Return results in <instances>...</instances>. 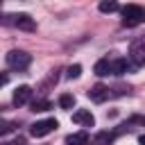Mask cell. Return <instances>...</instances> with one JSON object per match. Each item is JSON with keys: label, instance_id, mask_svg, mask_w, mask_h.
Here are the masks:
<instances>
[{"label": "cell", "instance_id": "6da1fadb", "mask_svg": "<svg viewBox=\"0 0 145 145\" xmlns=\"http://www.w3.org/2000/svg\"><path fill=\"white\" fill-rule=\"evenodd\" d=\"M140 23H145V7H138V5L122 7V25L125 27H136Z\"/></svg>", "mask_w": 145, "mask_h": 145}, {"label": "cell", "instance_id": "7a4b0ae2", "mask_svg": "<svg viewBox=\"0 0 145 145\" xmlns=\"http://www.w3.org/2000/svg\"><path fill=\"white\" fill-rule=\"evenodd\" d=\"M5 59H7V66L9 68H16V70H25L32 63V54H27L23 50H11V52H7Z\"/></svg>", "mask_w": 145, "mask_h": 145}, {"label": "cell", "instance_id": "3957f363", "mask_svg": "<svg viewBox=\"0 0 145 145\" xmlns=\"http://www.w3.org/2000/svg\"><path fill=\"white\" fill-rule=\"evenodd\" d=\"M57 127H59V122H57L54 118H45V120H39V122H34V125L29 127V134H32L34 138H41V136H48V134H52Z\"/></svg>", "mask_w": 145, "mask_h": 145}, {"label": "cell", "instance_id": "277c9868", "mask_svg": "<svg viewBox=\"0 0 145 145\" xmlns=\"http://www.w3.org/2000/svg\"><path fill=\"white\" fill-rule=\"evenodd\" d=\"M129 59L136 66H145V39H138L129 45Z\"/></svg>", "mask_w": 145, "mask_h": 145}, {"label": "cell", "instance_id": "5b68a950", "mask_svg": "<svg viewBox=\"0 0 145 145\" xmlns=\"http://www.w3.org/2000/svg\"><path fill=\"white\" fill-rule=\"evenodd\" d=\"M14 25L23 32H36V20L29 14H14Z\"/></svg>", "mask_w": 145, "mask_h": 145}, {"label": "cell", "instance_id": "8992f818", "mask_svg": "<svg viewBox=\"0 0 145 145\" xmlns=\"http://www.w3.org/2000/svg\"><path fill=\"white\" fill-rule=\"evenodd\" d=\"M72 122L84 125V127H93V125H95V116H93L88 109H77V111L72 113Z\"/></svg>", "mask_w": 145, "mask_h": 145}, {"label": "cell", "instance_id": "52a82bcc", "mask_svg": "<svg viewBox=\"0 0 145 145\" xmlns=\"http://www.w3.org/2000/svg\"><path fill=\"white\" fill-rule=\"evenodd\" d=\"M29 97H32V88L27 86V84H23V86H18L16 91H14V104L16 106H23V104H27L29 102Z\"/></svg>", "mask_w": 145, "mask_h": 145}, {"label": "cell", "instance_id": "ba28073f", "mask_svg": "<svg viewBox=\"0 0 145 145\" xmlns=\"http://www.w3.org/2000/svg\"><path fill=\"white\" fill-rule=\"evenodd\" d=\"M88 97H91L93 102H104V100L109 97V86H104V84H95V86H91Z\"/></svg>", "mask_w": 145, "mask_h": 145}, {"label": "cell", "instance_id": "9c48e42d", "mask_svg": "<svg viewBox=\"0 0 145 145\" xmlns=\"http://www.w3.org/2000/svg\"><path fill=\"white\" fill-rule=\"evenodd\" d=\"M109 70H111V75L120 77L129 70V63H127V59H113V61H109Z\"/></svg>", "mask_w": 145, "mask_h": 145}, {"label": "cell", "instance_id": "30bf717a", "mask_svg": "<svg viewBox=\"0 0 145 145\" xmlns=\"http://www.w3.org/2000/svg\"><path fill=\"white\" fill-rule=\"evenodd\" d=\"M93 72H95L97 77H106V75H111V70H109V59H97L95 66H93Z\"/></svg>", "mask_w": 145, "mask_h": 145}, {"label": "cell", "instance_id": "8fae6325", "mask_svg": "<svg viewBox=\"0 0 145 145\" xmlns=\"http://www.w3.org/2000/svg\"><path fill=\"white\" fill-rule=\"evenodd\" d=\"M66 143H68V145H84V143H88V134H86V131L70 134V136H66Z\"/></svg>", "mask_w": 145, "mask_h": 145}, {"label": "cell", "instance_id": "7c38bea8", "mask_svg": "<svg viewBox=\"0 0 145 145\" xmlns=\"http://www.w3.org/2000/svg\"><path fill=\"white\" fill-rule=\"evenodd\" d=\"M113 138H116V134L113 131H97L95 134V145H111L113 143Z\"/></svg>", "mask_w": 145, "mask_h": 145}, {"label": "cell", "instance_id": "4fadbf2b", "mask_svg": "<svg viewBox=\"0 0 145 145\" xmlns=\"http://www.w3.org/2000/svg\"><path fill=\"white\" fill-rule=\"evenodd\" d=\"M48 109H52V102L50 100H34L32 102V111L34 113H41V111H48Z\"/></svg>", "mask_w": 145, "mask_h": 145}, {"label": "cell", "instance_id": "5bb4252c", "mask_svg": "<svg viewBox=\"0 0 145 145\" xmlns=\"http://www.w3.org/2000/svg\"><path fill=\"white\" fill-rule=\"evenodd\" d=\"M120 7H118V2L116 0H104V2H100V11L102 14H113V11H118Z\"/></svg>", "mask_w": 145, "mask_h": 145}, {"label": "cell", "instance_id": "9a60e30c", "mask_svg": "<svg viewBox=\"0 0 145 145\" xmlns=\"http://www.w3.org/2000/svg\"><path fill=\"white\" fill-rule=\"evenodd\" d=\"M59 106H61V109H72V106H75V95H70V93L59 95Z\"/></svg>", "mask_w": 145, "mask_h": 145}, {"label": "cell", "instance_id": "2e32d148", "mask_svg": "<svg viewBox=\"0 0 145 145\" xmlns=\"http://www.w3.org/2000/svg\"><path fill=\"white\" fill-rule=\"evenodd\" d=\"M14 129H16V122H11V120H0V136L11 134Z\"/></svg>", "mask_w": 145, "mask_h": 145}, {"label": "cell", "instance_id": "e0dca14e", "mask_svg": "<svg viewBox=\"0 0 145 145\" xmlns=\"http://www.w3.org/2000/svg\"><path fill=\"white\" fill-rule=\"evenodd\" d=\"M79 75H82V66H79V63L70 66V68H68V72H66V77H68V79H77Z\"/></svg>", "mask_w": 145, "mask_h": 145}, {"label": "cell", "instance_id": "ac0fdd59", "mask_svg": "<svg viewBox=\"0 0 145 145\" xmlns=\"http://www.w3.org/2000/svg\"><path fill=\"white\" fill-rule=\"evenodd\" d=\"M7 82H9V75H7V72H0V88H2Z\"/></svg>", "mask_w": 145, "mask_h": 145}, {"label": "cell", "instance_id": "d6986e66", "mask_svg": "<svg viewBox=\"0 0 145 145\" xmlns=\"http://www.w3.org/2000/svg\"><path fill=\"white\" fill-rule=\"evenodd\" d=\"M5 145H25V140L18 138V140H9V143H5Z\"/></svg>", "mask_w": 145, "mask_h": 145}, {"label": "cell", "instance_id": "ffe728a7", "mask_svg": "<svg viewBox=\"0 0 145 145\" xmlns=\"http://www.w3.org/2000/svg\"><path fill=\"white\" fill-rule=\"evenodd\" d=\"M138 145H145V134H140V136H138Z\"/></svg>", "mask_w": 145, "mask_h": 145}, {"label": "cell", "instance_id": "44dd1931", "mask_svg": "<svg viewBox=\"0 0 145 145\" xmlns=\"http://www.w3.org/2000/svg\"><path fill=\"white\" fill-rule=\"evenodd\" d=\"M138 120H140V122H143V125H145V116H143V118H138Z\"/></svg>", "mask_w": 145, "mask_h": 145}]
</instances>
